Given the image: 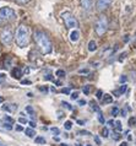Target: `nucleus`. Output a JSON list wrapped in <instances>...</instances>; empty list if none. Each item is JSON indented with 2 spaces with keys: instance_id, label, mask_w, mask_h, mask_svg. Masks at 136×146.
Masks as SVG:
<instances>
[{
  "instance_id": "1",
  "label": "nucleus",
  "mask_w": 136,
  "mask_h": 146,
  "mask_svg": "<svg viewBox=\"0 0 136 146\" xmlns=\"http://www.w3.org/2000/svg\"><path fill=\"white\" fill-rule=\"evenodd\" d=\"M33 39L43 54L51 53L53 46H51V42H50L49 37L47 36V33H44L43 31H36L33 33Z\"/></svg>"
},
{
  "instance_id": "2",
  "label": "nucleus",
  "mask_w": 136,
  "mask_h": 146,
  "mask_svg": "<svg viewBox=\"0 0 136 146\" xmlns=\"http://www.w3.org/2000/svg\"><path fill=\"white\" fill-rule=\"evenodd\" d=\"M16 43L20 48H25L28 44V28L25 25H20L16 31Z\"/></svg>"
},
{
  "instance_id": "3",
  "label": "nucleus",
  "mask_w": 136,
  "mask_h": 146,
  "mask_svg": "<svg viewBox=\"0 0 136 146\" xmlns=\"http://www.w3.org/2000/svg\"><path fill=\"white\" fill-rule=\"evenodd\" d=\"M108 30V20H107V16L106 15H101L98 17V20L96 21V25H94V31L99 37H102L103 35L107 32Z\"/></svg>"
},
{
  "instance_id": "4",
  "label": "nucleus",
  "mask_w": 136,
  "mask_h": 146,
  "mask_svg": "<svg viewBox=\"0 0 136 146\" xmlns=\"http://www.w3.org/2000/svg\"><path fill=\"white\" fill-rule=\"evenodd\" d=\"M16 13L11 7H1L0 9V23H6L15 20Z\"/></svg>"
},
{
  "instance_id": "5",
  "label": "nucleus",
  "mask_w": 136,
  "mask_h": 146,
  "mask_svg": "<svg viewBox=\"0 0 136 146\" xmlns=\"http://www.w3.org/2000/svg\"><path fill=\"white\" fill-rule=\"evenodd\" d=\"M61 17L64 20V22H65V26L67 28H77L79 27V21L76 20V17L73 15V14H70V13H64L61 15Z\"/></svg>"
},
{
  "instance_id": "6",
  "label": "nucleus",
  "mask_w": 136,
  "mask_h": 146,
  "mask_svg": "<svg viewBox=\"0 0 136 146\" xmlns=\"http://www.w3.org/2000/svg\"><path fill=\"white\" fill-rule=\"evenodd\" d=\"M13 39H14V35L11 32V30L10 28H4L1 31V33H0V40H1V43L5 44V46H9L13 42Z\"/></svg>"
},
{
  "instance_id": "7",
  "label": "nucleus",
  "mask_w": 136,
  "mask_h": 146,
  "mask_svg": "<svg viewBox=\"0 0 136 146\" xmlns=\"http://www.w3.org/2000/svg\"><path fill=\"white\" fill-rule=\"evenodd\" d=\"M112 1H113V0H97V3H96V9L98 11H104L106 9L109 7Z\"/></svg>"
},
{
  "instance_id": "8",
  "label": "nucleus",
  "mask_w": 136,
  "mask_h": 146,
  "mask_svg": "<svg viewBox=\"0 0 136 146\" xmlns=\"http://www.w3.org/2000/svg\"><path fill=\"white\" fill-rule=\"evenodd\" d=\"M80 4L85 11H91L93 7V0H80Z\"/></svg>"
},
{
  "instance_id": "9",
  "label": "nucleus",
  "mask_w": 136,
  "mask_h": 146,
  "mask_svg": "<svg viewBox=\"0 0 136 146\" xmlns=\"http://www.w3.org/2000/svg\"><path fill=\"white\" fill-rule=\"evenodd\" d=\"M11 75H13V78L15 79H21V76H22V71H21V69L20 68H15L13 69V71H11Z\"/></svg>"
},
{
  "instance_id": "10",
  "label": "nucleus",
  "mask_w": 136,
  "mask_h": 146,
  "mask_svg": "<svg viewBox=\"0 0 136 146\" xmlns=\"http://www.w3.org/2000/svg\"><path fill=\"white\" fill-rule=\"evenodd\" d=\"M80 38V32L77 30H74L73 32L70 33V39H71V42H77Z\"/></svg>"
},
{
  "instance_id": "11",
  "label": "nucleus",
  "mask_w": 136,
  "mask_h": 146,
  "mask_svg": "<svg viewBox=\"0 0 136 146\" xmlns=\"http://www.w3.org/2000/svg\"><path fill=\"white\" fill-rule=\"evenodd\" d=\"M113 102V97H112V95H109V93H106L104 96H103V103H112Z\"/></svg>"
},
{
  "instance_id": "12",
  "label": "nucleus",
  "mask_w": 136,
  "mask_h": 146,
  "mask_svg": "<svg viewBox=\"0 0 136 146\" xmlns=\"http://www.w3.org/2000/svg\"><path fill=\"white\" fill-rule=\"evenodd\" d=\"M126 90H127V86H126V85H123V86H121L120 88H119L118 91H114V95H117V96L119 97L120 95H123V93H125V92H126Z\"/></svg>"
},
{
  "instance_id": "13",
  "label": "nucleus",
  "mask_w": 136,
  "mask_h": 146,
  "mask_svg": "<svg viewBox=\"0 0 136 146\" xmlns=\"http://www.w3.org/2000/svg\"><path fill=\"white\" fill-rule=\"evenodd\" d=\"M96 49H97V43H96V40H90L88 42V50L90 52H94Z\"/></svg>"
},
{
  "instance_id": "14",
  "label": "nucleus",
  "mask_w": 136,
  "mask_h": 146,
  "mask_svg": "<svg viewBox=\"0 0 136 146\" xmlns=\"http://www.w3.org/2000/svg\"><path fill=\"white\" fill-rule=\"evenodd\" d=\"M25 133H26V135L28 137H34L36 136V131H34V129H32V128L25 129Z\"/></svg>"
},
{
  "instance_id": "15",
  "label": "nucleus",
  "mask_w": 136,
  "mask_h": 146,
  "mask_svg": "<svg viewBox=\"0 0 136 146\" xmlns=\"http://www.w3.org/2000/svg\"><path fill=\"white\" fill-rule=\"evenodd\" d=\"M123 130V127H121V123L120 121H115V125H114V131L115 133H120Z\"/></svg>"
},
{
  "instance_id": "16",
  "label": "nucleus",
  "mask_w": 136,
  "mask_h": 146,
  "mask_svg": "<svg viewBox=\"0 0 136 146\" xmlns=\"http://www.w3.org/2000/svg\"><path fill=\"white\" fill-rule=\"evenodd\" d=\"M34 141H36V144H46V139L43 136H37L34 139Z\"/></svg>"
},
{
  "instance_id": "17",
  "label": "nucleus",
  "mask_w": 136,
  "mask_h": 146,
  "mask_svg": "<svg viewBox=\"0 0 136 146\" xmlns=\"http://www.w3.org/2000/svg\"><path fill=\"white\" fill-rule=\"evenodd\" d=\"M26 112L27 113H28V114L30 115H32V117H33L34 115V109H33V107H31V106H26Z\"/></svg>"
},
{
  "instance_id": "18",
  "label": "nucleus",
  "mask_w": 136,
  "mask_h": 146,
  "mask_svg": "<svg viewBox=\"0 0 136 146\" xmlns=\"http://www.w3.org/2000/svg\"><path fill=\"white\" fill-rule=\"evenodd\" d=\"M4 121H5V123H9V124H14V119L11 118V117H9V115H4Z\"/></svg>"
},
{
  "instance_id": "19",
  "label": "nucleus",
  "mask_w": 136,
  "mask_h": 146,
  "mask_svg": "<svg viewBox=\"0 0 136 146\" xmlns=\"http://www.w3.org/2000/svg\"><path fill=\"white\" fill-rule=\"evenodd\" d=\"M55 75H57L58 78H64V76H65V71L59 69V70H57V72H55Z\"/></svg>"
},
{
  "instance_id": "20",
  "label": "nucleus",
  "mask_w": 136,
  "mask_h": 146,
  "mask_svg": "<svg viewBox=\"0 0 136 146\" xmlns=\"http://www.w3.org/2000/svg\"><path fill=\"white\" fill-rule=\"evenodd\" d=\"M64 128L66 129V130H70L71 128H73V123H71L70 120H67V121H65V124H64Z\"/></svg>"
},
{
  "instance_id": "21",
  "label": "nucleus",
  "mask_w": 136,
  "mask_h": 146,
  "mask_svg": "<svg viewBox=\"0 0 136 146\" xmlns=\"http://www.w3.org/2000/svg\"><path fill=\"white\" fill-rule=\"evenodd\" d=\"M82 91H83V93H85V95H88L90 91H91V86H90V85H86V86L82 88Z\"/></svg>"
},
{
  "instance_id": "22",
  "label": "nucleus",
  "mask_w": 136,
  "mask_h": 146,
  "mask_svg": "<svg viewBox=\"0 0 136 146\" xmlns=\"http://www.w3.org/2000/svg\"><path fill=\"white\" fill-rule=\"evenodd\" d=\"M118 114H119V108L118 107H113V108H112V115L117 117Z\"/></svg>"
},
{
  "instance_id": "23",
  "label": "nucleus",
  "mask_w": 136,
  "mask_h": 146,
  "mask_svg": "<svg viewBox=\"0 0 136 146\" xmlns=\"http://www.w3.org/2000/svg\"><path fill=\"white\" fill-rule=\"evenodd\" d=\"M102 135L104 136V137H108V136H109V130H108V128H103V130H102Z\"/></svg>"
},
{
  "instance_id": "24",
  "label": "nucleus",
  "mask_w": 136,
  "mask_h": 146,
  "mask_svg": "<svg viewBox=\"0 0 136 146\" xmlns=\"http://www.w3.org/2000/svg\"><path fill=\"white\" fill-rule=\"evenodd\" d=\"M3 111H6V112H11V108H10V104H4L1 107Z\"/></svg>"
},
{
  "instance_id": "25",
  "label": "nucleus",
  "mask_w": 136,
  "mask_h": 146,
  "mask_svg": "<svg viewBox=\"0 0 136 146\" xmlns=\"http://www.w3.org/2000/svg\"><path fill=\"white\" fill-rule=\"evenodd\" d=\"M98 120L101 121L102 124H104V118H103V114H102V112H98Z\"/></svg>"
},
{
  "instance_id": "26",
  "label": "nucleus",
  "mask_w": 136,
  "mask_h": 146,
  "mask_svg": "<svg viewBox=\"0 0 136 146\" xmlns=\"http://www.w3.org/2000/svg\"><path fill=\"white\" fill-rule=\"evenodd\" d=\"M61 104H63V106H64V107H65V108H67V109H70V111H73V109H74L73 107H71V106H70V104H69V103H67V102H64V101H63V102H61Z\"/></svg>"
},
{
  "instance_id": "27",
  "label": "nucleus",
  "mask_w": 136,
  "mask_h": 146,
  "mask_svg": "<svg viewBox=\"0 0 136 146\" xmlns=\"http://www.w3.org/2000/svg\"><path fill=\"white\" fill-rule=\"evenodd\" d=\"M134 124L136 125V118H134V117H133V118L129 119V125H130V127H133Z\"/></svg>"
},
{
  "instance_id": "28",
  "label": "nucleus",
  "mask_w": 136,
  "mask_h": 146,
  "mask_svg": "<svg viewBox=\"0 0 136 146\" xmlns=\"http://www.w3.org/2000/svg\"><path fill=\"white\" fill-rule=\"evenodd\" d=\"M96 97H97L98 100H101L102 97H103V92H102L101 90H98V91H97V93H96Z\"/></svg>"
},
{
  "instance_id": "29",
  "label": "nucleus",
  "mask_w": 136,
  "mask_h": 146,
  "mask_svg": "<svg viewBox=\"0 0 136 146\" xmlns=\"http://www.w3.org/2000/svg\"><path fill=\"white\" fill-rule=\"evenodd\" d=\"M71 98H73V100H77L79 98V92H73V93H71Z\"/></svg>"
},
{
  "instance_id": "30",
  "label": "nucleus",
  "mask_w": 136,
  "mask_h": 146,
  "mask_svg": "<svg viewBox=\"0 0 136 146\" xmlns=\"http://www.w3.org/2000/svg\"><path fill=\"white\" fill-rule=\"evenodd\" d=\"M113 139H114V140H119V139H120V134L114 131V134H113Z\"/></svg>"
},
{
  "instance_id": "31",
  "label": "nucleus",
  "mask_w": 136,
  "mask_h": 146,
  "mask_svg": "<svg viewBox=\"0 0 136 146\" xmlns=\"http://www.w3.org/2000/svg\"><path fill=\"white\" fill-rule=\"evenodd\" d=\"M51 133L55 134V135H59V133H60V131H59L58 128H51Z\"/></svg>"
},
{
  "instance_id": "32",
  "label": "nucleus",
  "mask_w": 136,
  "mask_h": 146,
  "mask_svg": "<svg viewBox=\"0 0 136 146\" xmlns=\"http://www.w3.org/2000/svg\"><path fill=\"white\" fill-rule=\"evenodd\" d=\"M79 135H91V133H90V131L81 130V131H79Z\"/></svg>"
},
{
  "instance_id": "33",
  "label": "nucleus",
  "mask_w": 136,
  "mask_h": 146,
  "mask_svg": "<svg viewBox=\"0 0 136 146\" xmlns=\"http://www.w3.org/2000/svg\"><path fill=\"white\" fill-rule=\"evenodd\" d=\"M88 71H90L88 69H80V70H79L80 74H87V72H88Z\"/></svg>"
},
{
  "instance_id": "34",
  "label": "nucleus",
  "mask_w": 136,
  "mask_h": 146,
  "mask_svg": "<svg viewBox=\"0 0 136 146\" xmlns=\"http://www.w3.org/2000/svg\"><path fill=\"white\" fill-rule=\"evenodd\" d=\"M61 92L63 93H65V95H69V93H70V88H63V90H61Z\"/></svg>"
},
{
  "instance_id": "35",
  "label": "nucleus",
  "mask_w": 136,
  "mask_h": 146,
  "mask_svg": "<svg viewBox=\"0 0 136 146\" xmlns=\"http://www.w3.org/2000/svg\"><path fill=\"white\" fill-rule=\"evenodd\" d=\"M4 127H5L6 129H9V130H10V129H13V124H9V123H5V124H4Z\"/></svg>"
},
{
  "instance_id": "36",
  "label": "nucleus",
  "mask_w": 136,
  "mask_h": 146,
  "mask_svg": "<svg viewBox=\"0 0 136 146\" xmlns=\"http://www.w3.org/2000/svg\"><path fill=\"white\" fill-rule=\"evenodd\" d=\"M94 141L97 143V145H101L102 144V141H101V139H99L98 136H94Z\"/></svg>"
},
{
  "instance_id": "37",
  "label": "nucleus",
  "mask_w": 136,
  "mask_h": 146,
  "mask_svg": "<svg viewBox=\"0 0 136 146\" xmlns=\"http://www.w3.org/2000/svg\"><path fill=\"white\" fill-rule=\"evenodd\" d=\"M126 80H127V78H126V76H125V75H123V76H121V78H120V80H119V81H120V82L123 84V82H125V81H126Z\"/></svg>"
},
{
  "instance_id": "38",
  "label": "nucleus",
  "mask_w": 136,
  "mask_h": 146,
  "mask_svg": "<svg viewBox=\"0 0 136 146\" xmlns=\"http://www.w3.org/2000/svg\"><path fill=\"white\" fill-rule=\"evenodd\" d=\"M17 3H20V4H26V3H28L30 0H16Z\"/></svg>"
},
{
  "instance_id": "39",
  "label": "nucleus",
  "mask_w": 136,
  "mask_h": 146,
  "mask_svg": "<svg viewBox=\"0 0 136 146\" xmlns=\"http://www.w3.org/2000/svg\"><path fill=\"white\" fill-rule=\"evenodd\" d=\"M21 84H22V85H30V84H31V81H28V80H23V81H21Z\"/></svg>"
},
{
  "instance_id": "40",
  "label": "nucleus",
  "mask_w": 136,
  "mask_h": 146,
  "mask_svg": "<svg viewBox=\"0 0 136 146\" xmlns=\"http://www.w3.org/2000/svg\"><path fill=\"white\" fill-rule=\"evenodd\" d=\"M28 124H30V127H31L32 129L36 128V123H34V121H28Z\"/></svg>"
},
{
  "instance_id": "41",
  "label": "nucleus",
  "mask_w": 136,
  "mask_h": 146,
  "mask_svg": "<svg viewBox=\"0 0 136 146\" xmlns=\"http://www.w3.org/2000/svg\"><path fill=\"white\" fill-rule=\"evenodd\" d=\"M18 121H20V123H22V124H26V123H27V120H26L25 118H20Z\"/></svg>"
},
{
  "instance_id": "42",
  "label": "nucleus",
  "mask_w": 136,
  "mask_h": 146,
  "mask_svg": "<svg viewBox=\"0 0 136 146\" xmlns=\"http://www.w3.org/2000/svg\"><path fill=\"white\" fill-rule=\"evenodd\" d=\"M79 104H80V106H83V104H86V101L85 100H80L79 101Z\"/></svg>"
},
{
  "instance_id": "43",
  "label": "nucleus",
  "mask_w": 136,
  "mask_h": 146,
  "mask_svg": "<svg viewBox=\"0 0 136 146\" xmlns=\"http://www.w3.org/2000/svg\"><path fill=\"white\" fill-rule=\"evenodd\" d=\"M22 130H23V128L21 125H17V127H16V131H22Z\"/></svg>"
},
{
  "instance_id": "44",
  "label": "nucleus",
  "mask_w": 136,
  "mask_h": 146,
  "mask_svg": "<svg viewBox=\"0 0 136 146\" xmlns=\"http://www.w3.org/2000/svg\"><path fill=\"white\" fill-rule=\"evenodd\" d=\"M39 90H41L42 92H47V91H48V88H47V87H39Z\"/></svg>"
},
{
  "instance_id": "45",
  "label": "nucleus",
  "mask_w": 136,
  "mask_h": 146,
  "mask_svg": "<svg viewBox=\"0 0 136 146\" xmlns=\"http://www.w3.org/2000/svg\"><path fill=\"white\" fill-rule=\"evenodd\" d=\"M113 124H115V123H114V120H109V121H108V125H110V127H114Z\"/></svg>"
},
{
  "instance_id": "46",
  "label": "nucleus",
  "mask_w": 136,
  "mask_h": 146,
  "mask_svg": "<svg viewBox=\"0 0 136 146\" xmlns=\"http://www.w3.org/2000/svg\"><path fill=\"white\" fill-rule=\"evenodd\" d=\"M44 79H46V80H51V79H53V78H51V75L49 74V75H47V76H44Z\"/></svg>"
},
{
  "instance_id": "47",
  "label": "nucleus",
  "mask_w": 136,
  "mask_h": 146,
  "mask_svg": "<svg viewBox=\"0 0 136 146\" xmlns=\"http://www.w3.org/2000/svg\"><path fill=\"white\" fill-rule=\"evenodd\" d=\"M126 109H127V108H126ZM126 109H123V111H121V115H123V117L126 115Z\"/></svg>"
},
{
  "instance_id": "48",
  "label": "nucleus",
  "mask_w": 136,
  "mask_h": 146,
  "mask_svg": "<svg viewBox=\"0 0 136 146\" xmlns=\"http://www.w3.org/2000/svg\"><path fill=\"white\" fill-rule=\"evenodd\" d=\"M77 123H79L80 125H83V124H85V121H83V120H77Z\"/></svg>"
},
{
  "instance_id": "49",
  "label": "nucleus",
  "mask_w": 136,
  "mask_h": 146,
  "mask_svg": "<svg viewBox=\"0 0 136 146\" xmlns=\"http://www.w3.org/2000/svg\"><path fill=\"white\" fill-rule=\"evenodd\" d=\"M119 146H129V145H127V143H121Z\"/></svg>"
},
{
  "instance_id": "50",
  "label": "nucleus",
  "mask_w": 136,
  "mask_h": 146,
  "mask_svg": "<svg viewBox=\"0 0 136 146\" xmlns=\"http://www.w3.org/2000/svg\"><path fill=\"white\" fill-rule=\"evenodd\" d=\"M129 39H130V38H129V36H125V42H127Z\"/></svg>"
},
{
  "instance_id": "51",
  "label": "nucleus",
  "mask_w": 136,
  "mask_h": 146,
  "mask_svg": "<svg viewBox=\"0 0 136 146\" xmlns=\"http://www.w3.org/2000/svg\"><path fill=\"white\" fill-rule=\"evenodd\" d=\"M27 96H28V97H33V95H32L31 92H28V93H27Z\"/></svg>"
},
{
  "instance_id": "52",
  "label": "nucleus",
  "mask_w": 136,
  "mask_h": 146,
  "mask_svg": "<svg viewBox=\"0 0 136 146\" xmlns=\"http://www.w3.org/2000/svg\"><path fill=\"white\" fill-rule=\"evenodd\" d=\"M61 146H67V145L66 144H61Z\"/></svg>"
},
{
  "instance_id": "53",
  "label": "nucleus",
  "mask_w": 136,
  "mask_h": 146,
  "mask_svg": "<svg viewBox=\"0 0 136 146\" xmlns=\"http://www.w3.org/2000/svg\"><path fill=\"white\" fill-rule=\"evenodd\" d=\"M0 102H3V98H1V97H0Z\"/></svg>"
},
{
  "instance_id": "54",
  "label": "nucleus",
  "mask_w": 136,
  "mask_h": 146,
  "mask_svg": "<svg viewBox=\"0 0 136 146\" xmlns=\"http://www.w3.org/2000/svg\"><path fill=\"white\" fill-rule=\"evenodd\" d=\"M76 146H81V145H80V144H76Z\"/></svg>"
},
{
  "instance_id": "55",
  "label": "nucleus",
  "mask_w": 136,
  "mask_h": 146,
  "mask_svg": "<svg viewBox=\"0 0 136 146\" xmlns=\"http://www.w3.org/2000/svg\"><path fill=\"white\" fill-rule=\"evenodd\" d=\"M135 47H136V40H135Z\"/></svg>"
},
{
  "instance_id": "56",
  "label": "nucleus",
  "mask_w": 136,
  "mask_h": 146,
  "mask_svg": "<svg viewBox=\"0 0 136 146\" xmlns=\"http://www.w3.org/2000/svg\"><path fill=\"white\" fill-rule=\"evenodd\" d=\"M87 146H91V145H87Z\"/></svg>"
}]
</instances>
